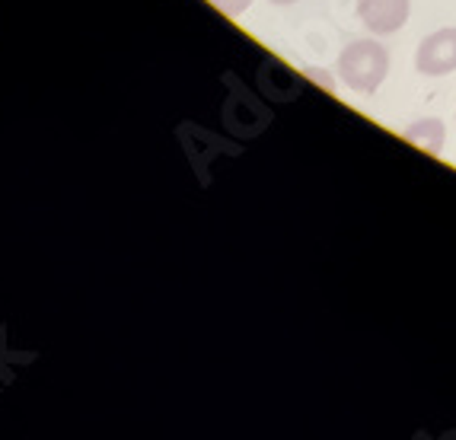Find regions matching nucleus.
Listing matches in <instances>:
<instances>
[{"label": "nucleus", "mask_w": 456, "mask_h": 440, "mask_svg": "<svg viewBox=\"0 0 456 440\" xmlns=\"http://www.w3.org/2000/svg\"><path fill=\"white\" fill-rule=\"evenodd\" d=\"M338 77L342 84L354 93H377L380 84L389 74V54L380 42L373 38H361V42H351L342 54H338Z\"/></svg>", "instance_id": "obj_1"}, {"label": "nucleus", "mask_w": 456, "mask_h": 440, "mask_svg": "<svg viewBox=\"0 0 456 440\" xmlns=\"http://www.w3.org/2000/svg\"><path fill=\"white\" fill-rule=\"evenodd\" d=\"M415 70L425 77H444L456 70V29H437L415 52Z\"/></svg>", "instance_id": "obj_2"}, {"label": "nucleus", "mask_w": 456, "mask_h": 440, "mask_svg": "<svg viewBox=\"0 0 456 440\" xmlns=\"http://www.w3.org/2000/svg\"><path fill=\"white\" fill-rule=\"evenodd\" d=\"M211 4H214V7H221L224 13L240 16V13H246V10H249L252 0H211Z\"/></svg>", "instance_id": "obj_5"}, {"label": "nucleus", "mask_w": 456, "mask_h": 440, "mask_svg": "<svg viewBox=\"0 0 456 440\" xmlns=\"http://www.w3.org/2000/svg\"><path fill=\"white\" fill-rule=\"evenodd\" d=\"M403 137L409 144L431 153V157H441L444 144H447V128H444L441 118H421V122H411L409 128L403 131Z\"/></svg>", "instance_id": "obj_4"}, {"label": "nucleus", "mask_w": 456, "mask_h": 440, "mask_svg": "<svg viewBox=\"0 0 456 440\" xmlns=\"http://www.w3.org/2000/svg\"><path fill=\"white\" fill-rule=\"evenodd\" d=\"M358 16L373 36H393L409 20V0H358Z\"/></svg>", "instance_id": "obj_3"}, {"label": "nucleus", "mask_w": 456, "mask_h": 440, "mask_svg": "<svg viewBox=\"0 0 456 440\" xmlns=\"http://www.w3.org/2000/svg\"><path fill=\"white\" fill-rule=\"evenodd\" d=\"M268 4H278V7H288V4H297V0H268Z\"/></svg>", "instance_id": "obj_6"}]
</instances>
